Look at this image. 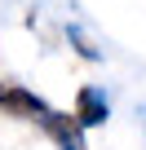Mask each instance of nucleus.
I'll return each instance as SVG.
<instances>
[{"label":"nucleus","mask_w":146,"mask_h":150,"mask_svg":"<svg viewBox=\"0 0 146 150\" xmlns=\"http://www.w3.org/2000/svg\"><path fill=\"white\" fill-rule=\"evenodd\" d=\"M40 124H44V132H49L62 150H84V141H80V124H75V119H66V115H53V110H49Z\"/></svg>","instance_id":"7ed1b4c3"},{"label":"nucleus","mask_w":146,"mask_h":150,"mask_svg":"<svg viewBox=\"0 0 146 150\" xmlns=\"http://www.w3.org/2000/svg\"><path fill=\"white\" fill-rule=\"evenodd\" d=\"M0 110H9V115H31V119H44V115H49V106H44L36 93L18 88V84L0 88Z\"/></svg>","instance_id":"f03ea898"},{"label":"nucleus","mask_w":146,"mask_h":150,"mask_svg":"<svg viewBox=\"0 0 146 150\" xmlns=\"http://www.w3.org/2000/svg\"><path fill=\"white\" fill-rule=\"evenodd\" d=\"M106 119H111L106 93L93 88V84H84V88L75 93V124H80V128H98V124H106Z\"/></svg>","instance_id":"f257e3e1"}]
</instances>
